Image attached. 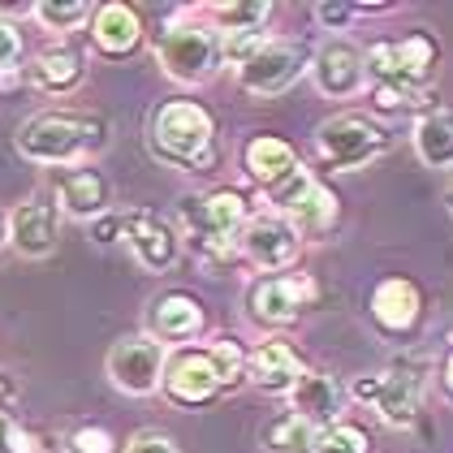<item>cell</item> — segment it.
I'll list each match as a JSON object with an SVG mask.
<instances>
[{
    "label": "cell",
    "mask_w": 453,
    "mask_h": 453,
    "mask_svg": "<svg viewBox=\"0 0 453 453\" xmlns=\"http://www.w3.org/2000/svg\"><path fill=\"white\" fill-rule=\"evenodd\" d=\"M104 142H108L104 117L57 108V112H35L31 121H22L13 147H18V156L31 160V165L78 169V165H82L87 156H96Z\"/></svg>",
    "instance_id": "1"
},
{
    "label": "cell",
    "mask_w": 453,
    "mask_h": 453,
    "mask_svg": "<svg viewBox=\"0 0 453 453\" xmlns=\"http://www.w3.org/2000/svg\"><path fill=\"white\" fill-rule=\"evenodd\" d=\"M246 376V354L238 342H216V346H181L169 354L165 367V397L173 406H208L220 393L238 388Z\"/></svg>",
    "instance_id": "2"
},
{
    "label": "cell",
    "mask_w": 453,
    "mask_h": 453,
    "mask_svg": "<svg viewBox=\"0 0 453 453\" xmlns=\"http://www.w3.org/2000/svg\"><path fill=\"white\" fill-rule=\"evenodd\" d=\"M151 151L181 173H211L216 169V121L199 100H169L151 112L147 126Z\"/></svg>",
    "instance_id": "3"
},
{
    "label": "cell",
    "mask_w": 453,
    "mask_h": 453,
    "mask_svg": "<svg viewBox=\"0 0 453 453\" xmlns=\"http://www.w3.org/2000/svg\"><path fill=\"white\" fill-rule=\"evenodd\" d=\"M246 199L238 190H211V195H186L181 199V229L195 246V255L220 268L238 255V234L246 229Z\"/></svg>",
    "instance_id": "4"
},
{
    "label": "cell",
    "mask_w": 453,
    "mask_h": 453,
    "mask_svg": "<svg viewBox=\"0 0 453 453\" xmlns=\"http://www.w3.org/2000/svg\"><path fill=\"white\" fill-rule=\"evenodd\" d=\"M436 39L427 31H411L406 39H380L367 48V87H393V91H411L423 96L427 78L436 70Z\"/></svg>",
    "instance_id": "5"
},
{
    "label": "cell",
    "mask_w": 453,
    "mask_h": 453,
    "mask_svg": "<svg viewBox=\"0 0 453 453\" xmlns=\"http://www.w3.org/2000/svg\"><path fill=\"white\" fill-rule=\"evenodd\" d=\"M156 61H160V70L169 73L173 82L199 87V82H208L211 73L225 65L220 31L195 22V18H177L173 27H165V35L156 43Z\"/></svg>",
    "instance_id": "6"
},
{
    "label": "cell",
    "mask_w": 453,
    "mask_h": 453,
    "mask_svg": "<svg viewBox=\"0 0 453 453\" xmlns=\"http://www.w3.org/2000/svg\"><path fill=\"white\" fill-rule=\"evenodd\" d=\"M315 151L333 173H354V169H367L372 160H380L388 151V130L363 112H342V117H328L315 130Z\"/></svg>",
    "instance_id": "7"
},
{
    "label": "cell",
    "mask_w": 453,
    "mask_h": 453,
    "mask_svg": "<svg viewBox=\"0 0 453 453\" xmlns=\"http://www.w3.org/2000/svg\"><path fill=\"white\" fill-rule=\"evenodd\" d=\"M165 367H169V349L151 342L147 333L139 337H117L104 358V372L112 388H121L126 397H151L165 388Z\"/></svg>",
    "instance_id": "8"
},
{
    "label": "cell",
    "mask_w": 453,
    "mask_h": 453,
    "mask_svg": "<svg viewBox=\"0 0 453 453\" xmlns=\"http://www.w3.org/2000/svg\"><path fill=\"white\" fill-rule=\"evenodd\" d=\"M303 73H311V57L303 43H289V39H268L242 70H238V87L246 96H259V100H273L285 96Z\"/></svg>",
    "instance_id": "9"
},
{
    "label": "cell",
    "mask_w": 453,
    "mask_h": 453,
    "mask_svg": "<svg viewBox=\"0 0 453 453\" xmlns=\"http://www.w3.org/2000/svg\"><path fill=\"white\" fill-rule=\"evenodd\" d=\"M315 303V280L307 273H277V277L250 280L246 289V315L259 328H285Z\"/></svg>",
    "instance_id": "10"
},
{
    "label": "cell",
    "mask_w": 453,
    "mask_h": 453,
    "mask_svg": "<svg viewBox=\"0 0 453 453\" xmlns=\"http://www.w3.org/2000/svg\"><path fill=\"white\" fill-rule=\"evenodd\" d=\"M358 402H367L388 427H411L418 418V393H423V376L411 367H384V372H367L349 388Z\"/></svg>",
    "instance_id": "11"
},
{
    "label": "cell",
    "mask_w": 453,
    "mask_h": 453,
    "mask_svg": "<svg viewBox=\"0 0 453 453\" xmlns=\"http://www.w3.org/2000/svg\"><path fill=\"white\" fill-rule=\"evenodd\" d=\"M238 255H242L246 264H255L259 273H285V268H294L298 264V255H303V234L277 216V211H264V216H250L246 220V229L238 234Z\"/></svg>",
    "instance_id": "12"
},
{
    "label": "cell",
    "mask_w": 453,
    "mask_h": 453,
    "mask_svg": "<svg viewBox=\"0 0 453 453\" xmlns=\"http://www.w3.org/2000/svg\"><path fill=\"white\" fill-rule=\"evenodd\" d=\"M311 82L319 96L349 100L367 87V52H358L349 39H324L311 57Z\"/></svg>",
    "instance_id": "13"
},
{
    "label": "cell",
    "mask_w": 453,
    "mask_h": 453,
    "mask_svg": "<svg viewBox=\"0 0 453 453\" xmlns=\"http://www.w3.org/2000/svg\"><path fill=\"white\" fill-rule=\"evenodd\" d=\"M57 242H61V208L48 203L43 195H31L9 211V246L22 259H48Z\"/></svg>",
    "instance_id": "14"
},
{
    "label": "cell",
    "mask_w": 453,
    "mask_h": 453,
    "mask_svg": "<svg viewBox=\"0 0 453 453\" xmlns=\"http://www.w3.org/2000/svg\"><path fill=\"white\" fill-rule=\"evenodd\" d=\"M121 234H126V246H130L139 268H147V273H169L173 268L181 238H177V229L169 220H160L151 211H126Z\"/></svg>",
    "instance_id": "15"
},
{
    "label": "cell",
    "mask_w": 453,
    "mask_h": 453,
    "mask_svg": "<svg viewBox=\"0 0 453 453\" xmlns=\"http://www.w3.org/2000/svg\"><path fill=\"white\" fill-rule=\"evenodd\" d=\"M142 324H147V337L160 346H190L203 333V307L190 294H160L147 303Z\"/></svg>",
    "instance_id": "16"
},
{
    "label": "cell",
    "mask_w": 453,
    "mask_h": 453,
    "mask_svg": "<svg viewBox=\"0 0 453 453\" xmlns=\"http://www.w3.org/2000/svg\"><path fill=\"white\" fill-rule=\"evenodd\" d=\"M246 376L250 384L259 388V393H268V397H289L298 380L307 376V367H303V358L294 354L289 342H264L259 349H250L246 354Z\"/></svg>",
    "instance_id": "17"
},
{
    "label": "cell",
    "mask_w": 453,
    "mask_h": 453,
    "mask_svg": "<svg viewBox=\"0 0 453 453\" xmlns=\"http://www.w3.org/2000/svg\"><path fill=\"white\" fill-rule=\"evenodd\" d=\"M367 311H372V319H376L380 333H388V337H406V333L418 324V315H423V294H418L415 280L388 277L372 289Z\"/></svg>",
    "instance_id": "18"
},
{
    "label": "cell",
    "mask_w": 453,
    "mask_h": 453,
    "mask_svg": "<svg viewBox=\"0 0 453 453\" xmlns=\"http://www.w3.org/2000/svg\"><path fill=\"white\" fill-rule=\"evenodd\" d=\"M57 208L61 216H73V220H87L96 225L108 211V181L100 169L91 165H78V169H65L57 173Z\"/></svg>",
    "instance_id": "19"
},
{
    "label": "cell",
    "mask_w": 453,
    "mask_h": 453,
    "mask_svg": "<svg viewBox=\"0 0 453 453\" xmlns=\"http://www.w3.org/2000/svg\"><path fill=\"white\" fill-rule=\"evenodd\" d=\"M342 402H346V393H342L337 376H328V372H307L298 380V388L289 393V411L298 418H307L315 432L342 423Z\"/></svg>",
    "instance_id": "20"
},
{
    "label": "cell",
    "mask_w": 453,
    "mask_h": 453,
    "mask_svg": "<svg viewBox=\"0 0 453 453\" xmlns=\"http://www.w3.org/2000/svg\"><path fill=\"white\" fill-rule=\"evenodd\" d=\"M242 169L250 181H259L264 186V195L268 190H277L285 177H294L303 169V160H298V151L289 147L285 139H273V134H255V139L242 147Z\"/></svg>",
    "instance_id": "21"
},
{
    "label": "cell",
    "mask_w": 453,
    "mask_h": 453,
    "mask_svg": "<svg viewBox=\"0 0 453 453\" xmlns=\"http://www.w3.org/2000/svg\"><path fill=\"white\" fill-rule=\"evenodd\" d=\"M91 39L104 57H130L142 43V18L139 9L112 0V4H100L96 18H91Z\"/></svg>",
    "instance_id": "22"
},
{
    "label": "cell",
    "mask_w": 453,
    "mask_h": 453,
    "mask_svg": "<svg viewBox=\"0 0 453 453\" xmlns=\"http://www.w3.org/2000/svg\"><path fill=\"white\" fill-rule=\"evenodd\" d=\"M82 73H87V65H82L78 52H70V48H43L35 61L27 65V82L35 91H43V96H70V91L82 87Z\"/></svg>",
    "instance_id": "23"
},
{
    "label": "cell",
    "mask_w": 453,
    "mask_h": 453,
    "mask_svg": "<svg viewBox=\"0 0 453 453\" xmlns=\"http://www.w3.org/2000/svg\"><path fill=\"white\" fill-rule=\"evenodd\" d=\"M415 151L427 169H453V112L432 108L415 126Z\"/></svg>",
    "instance_id": "24"
},
{
    "label": "cell",
    "mask_w": 453,
    "mask_h": 453,
    "mask_svg": "<svg viewBox=\"0 0 453 453\" xmlns=\"http://www.w3.org/2000/svg\"><path fill=\"white\" fill-rule=\"evenodd\" d=\"M337 216H342V203H337V195L324 186V181H315L311 190L298 199V208L289 211L285 220L303 234V238H324L333 225H337Z\"/></svg>",
    "instance_id": "25"
},
{
    "label": "cell",
    "mask_w": 453,
    "mask_h": 453,
    "mask_svg": "<svg viewBox=\"0 0 453 453\" xmlns=\"http://www.w3.org/2000/svg\"><path fill=\"white\" fill-rule=\"evenodd\" d=\"M315 441H319V432L294 411H280V415H273L259 427L264 453H315Z\"/></svg>",
    "instance_id": "26"
},
{
    "label": "cell",
    "mask_w": 453,
    "mask_h": 453,
    "mask_svg": "<svg viewBox=\"0 0 453 453\" xmlns=\"http://www.w3.org/2000/svg\"><path fill=\"white\" fill-rule=\"evenodd\" d=\"M208 13L216 18L220 35H264L273 4L268 0H229V4H211Z\"/></svg>",
    "instance_id": "27"
},
{
    "label": "cell",
    "mask_w": 453,
    "mask_h": 453,
    "mask_svg": "<svg viewBox=\"0 0 453 453\" xmlns=\"http://www.w3.org/2000/svg\"><path fill=\"white\" fill-rule=\"evenodd\" d=\"M31 13H35L48 31H78L82 22L96 18V4H91V0H35Z\"/></svg>",
    "instance_id": "28"
},
{
    "label": "cell",
    "mask_w": 453,
    "mask_h": 453,
    "mask_svg": "<svg viewBox=\"0 0 453 453\" xmlns=\"http://www.w3.org/2000/svg\"><path fill=\"white\" fill-rule=\"evenodd\" d=\"M315 453H372V441H367V432L358 427V423H333V427H324L319 432V441H315Z\"/></svg>",
    "instance_id": "29"
},
{
    "label": "cell",
    "mask_w": 453,
    "mask_h": 453,
    "mask_svg": "<svg viewBox=\"0 0 453 453\" xmlns=\"http://www.w3.org/2000/svg\"><path fill=\"white\" fill-rule=\"evenodd\" d=\"M0 453H39V441L31 432H22L9 411H0Z\"/></svg>",
    "instance_id": "30"
},
{
    "label": "cell",
    "mask_w": 453,
    "mask_h": 453,
    "mask_svg": "<svg viewBox=\"0 0 453 453\" xmlns=\"http://www.w3.org/2000/svg\"><path fill=\"white\" fill-rule=\"evenodd\" d=\"M18 61H22V35L9 18H0V78L18 70Z\"/></svg>",
    "instance_id": "31"
},
{
    "label": "cell",
    "mask_w": 453,
    "mask_h": 453,
    "mask_svg": "<svg viewBox=\"0 0 453 453\" xmlns=\"http://www.w3.org/2000/svg\"><path fill=\"white\" fill-rule=\"evenodd\" d=\"M126 453H181V449L173 445V436H169V432L142 427V432H134V436L126 441Z\"/></svg>",
    "instance_id": "32"
},
{
    "label": "cell",
    "mask_w": 453,
    "mask_h": 453,
    "mask_svg": "<svg viewBox=\"0 0 453 453\" xmlns=\"http://www.w3.org/2000/svg\"><path fill=\"white\" fill-rule=\"evenodd\" d=\"M70 453H112V436L104 427H78L70 436Z\"/></svg>",
    "instance_id": "33"
},
{
    "label": "cell",
    "mask_w": 453,
    "mask_h": 453,
    "mask_svg": "<svg viewBox=\"0 0 453 453\" xmlns=\"http://www.w3.org/2000/svg\"><path fill=\"white\" fill-rule=\"evenodd\" d=\"M315 18L324 27H346L349 18H354V4H315Z\"/></svg>",
    "instance_id": "34"
},
{
    "label": "cell",
    "mask_w": 453,
    "mask_h": 453,
    "mask_svg": "<svg viewBox=\"0 0 453 453\" xmlns=\"http://www.w3.org/2000/svg\"><path fill=\"white\" fill-rule=\"evenodd\" d=\"M117 238H126V234H121V216H100V220H96V242L112 246Z\"/></svg>",
    "instance_id": "35"
},
{
    "label": "cell",
    "mask_w": 453,
    "mask_h": 453,
    "mask_svg": "<svg viewBox=\"0 0 453 453\" xmlns=\"http://www.w3.org/2000/svg\"><path fill=\"white\" fill-rule=\"evenodd\" d=\"M13 397H18V384H13V376H9V372H0V411H4Z\"/></svg>",
    "instance_id": "36"
},
{
    "label": "cell",
    "mask_w": 453,
    "mask_h": 453,
    "mask_svg": "<svg viewBox=\"0 0 453 453\" xmlns=\"http://www.w3.org/2000/svg\"><path fill=\"white\" fill-rule=\"evenodd\" d=\"M445 393L453 397V354H449V363H445Z\"/></svg>",
    "instance_id": "37"
},
{
    "label": "cell",
    "mask_w": 453,
    "mask_h": 453,
    "mask_svg": "<svg viewBox=\"0 0 453 453\" xmlns=\"http://www.w3.org/2000/svg\"><path fill=\"white\" fill-rule=\"evenodd\" d=\"M0 246H9V216L0 211Z\"/></svg>",
    "instance_id": "38"
},
{
    "label": "cell",
    "mask_w": 453,
    "mask_h": 453,
    "mask_svg": "<svg viewBox=\"0 0 453 453\" xmlns=\"http://www.w3.org/2000/svg\"><path fill=\"white\" fill-rule=\"evenodd\" d=\"M445 203H449V211H453V173H449V181H445Z\"/></svg>",
    "instance_id": "39"
}]
</instances>
